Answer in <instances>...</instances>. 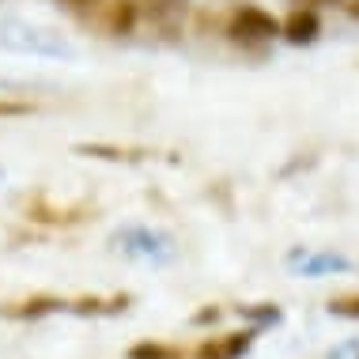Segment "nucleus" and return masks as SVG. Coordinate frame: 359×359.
I'll return each mask as SVG.
<instances>
[{
    "instance_id": "obj_11",
    "label": "nucleus",
    "mask_w": 359,
    "mask_h": 359,
    "mask_svg": "<svg viewBox=\"0 0 359 359\" xmlns=\"http://www.w3.org/2000/svg\"><path fill=\"white\" fill-rule=\"evenodd\" d=\"M329 314H341V318H359V295H344L329 303Z\"/></svg>"
},
{
    "instance_id": "obj_14",
    "label": "nucleus",
    "mask_w": 359,
    "mask_h": 359,
    "mask_svg": "<svg viewBox=\"0 0 359 359\" xmlns=\"http://www.w3.org/2000/svg\"><path fill=\"white\" fill-rule=\"evenodd\" d=\"M295 8H322V4H341V0H291Z\"/></svg>"
},
{
    "instance_id": "obj_1",
    "label": "nucleus",
    "mask_w": 359,
    "mask_h": 359,
    "mask_svg": "<svg viewBox=\"0 0 359 359\" xmlns=\"http://www.w3.org/2000/svg\"><path fill=\"white\" fill-rule=\"evenodd\" d=\"M227 34L235 38V42H269V38L280 34V19L269 15L265 8H238L235 15H231V27Z\"/></svg>"
},
{
    "instance_id": "obj_2",
    "label": "nucleus",
    "mask_w": 359,
    "mask_h": 359,
    "mask_svg": "<svg viewBox=\"0 0 359 359\" xmlns=\"http://www.w3.org/2000/svg\"><path fill=\"white\" fill-rule=\"evenodd\" d=\"M254 344V329L246 333H223V337H212L197 348V359H242Z\"/></svg>"
},
{
    "instance_id": "obj_3",
    "label": "nucleus",
    "mask_w": 359,
    "mask_h": 359,
    "mask_svg": "<svg viewBox=\"0 0 359 359\" xmlns=\"http://www.w3.org/2000/svg\"><path fill=\"white\" fill-rule=\"evenodd\" d=\"M318 31H322V23H318L314 8H295V12L280 23V34H284L291 46H310L318 38Z\"/></svg>"
},
{
    "instance_id": "obj_7",
    "label": "nucleus",
    "mask_w": 359,
    "mask_h": 359,
    "mask_svg": "<svg viewBox=\"0 0 359 359\" xmlns=\"http://www.w3.org/2000/svg\"><path fill=\"white\" fill-rule=\"evenodd\" d=\"M137 19H140L137 0H114L110 12H106V27H110V34H133Z\"/></svg>"
},
{
    "instance_id": "obj_12",
    "label": "nucleus",
    "mask_w": 359,
    "mask_h": 359,
    "mask_svg": "<svg viewBox=\"0 0 359 359\" xmlns=\"http://www.w3.org/2000/svg\"><path fill=\"white\" fill-rule=\"evenodd\" d=\"M238 314L254 318V322H280V310L276 306H238Z\"/></svg>"
},
{
    "instance_id": "obj_10",
    "label": "nucleus",
    "mask_w": 359,
    "mask_h": 359,
    "mask_svg": "<svg viewBox=\"0 0 359 359\" xmlns=\"http://www.w3.org/2000/svg\"><path fill=\"white\" fill-rule=\"evenodd\" d=\"M76 151L99 155V159H144L148 155V151H133V148H110V144H80Z\"/></svg>"
},
{
    "instance_id": "obj_9",
    "label": "nucleus",
    "mask_w": 359,
    "mask_h": 359,
    "mask_svg": "<svg viewBox=\"0 0 359 359\" xmlns=\"http://www.w3.org/2000/svg\"><path fill=\"white\" fill-rule=\"evenodd\" d=\"M129 359H186V352L170 344H155V341H144V344H133L129 348Z\"/></svg>"
},
{
    "instance_id": "obj_13",
    "label": "nucleus",
    "mask_w": 359,
    "mask_h": 359,
    "mask_svg": "<svg viewBox=\"0 0 359 359\" xmlns=\"http://www.w3.org/2000/svg\"><path fill=\"white\" fill-rule=\"evenodd\" d=\"M23 114H34L31 102H12V99H0V118H23Z\"/></svg>"
},
{
    "instance_id": "obj_16",
    "label": "nucleus",
    "mask_w": 359,
    "mask_h": 359,
    "mask_svg": "<svg viewBox=\"0 0 359 359\" xmlns=\"http://www.w3.org/2000/svg\"><path fill=\"white\" fill-rule=\"evenodd\" d=\"M61 4H69V8H87V4H95V0H61Z\"/></svg>"
},
{
    "instance_id": "obj_6",
    "label": "nucleus",
    "mask_w": 359,
    "mask_h": 359,
    "mask_svg": "<svg viewBox=\"0 0 359 359\" xmlns=\"http://www.w3.org/2000/svg\"><path fill=\"white\" fill-rule=\"evenodd\" d=\"M27 216L38 219V223H80L87 216V205H61V208H53V205H46V197H38L27 205Z\"/></svg>"
},
{
    "instance_id": "obj_5",
    "label": "nucleus",
    "mask_w": 359,
    "mask_h": 359,
    "mask_svg": "<svg viewBox=\"0 0 359 359\" xmlns=\"http://www.w3.org/2000/svg\"><path fill=\"white\" fill-rule=\"evenodd\" d=\"M186 4L189 0H140V15H148L155 27H163V31H174L178 19L186 15Z\"/></svg>"
},
{
    "instance_id": "obj_4",
    "label": "nucleus",
    "mask_w": 359,
    "mask_h": 359,
    "mask_svg": "<svg viewBox=\"0 0 359 359\" xmlns=\"http://www.w3.org/2000/svg\"><path fill=\"white\" fill-rule=\"evenodd\" d=\"M53 310H69L61 295H31L23 299V303H8L0 306V314L4 318H42V314H53Z\"/></svg>"
},
{
    "instance_id": "obj_15",
    "label": "nucleus",
    "mask_w": 359,
    "mask_h": 359,
    "mask_svg": "<svg viewBox=\"0 0 359 359\" xmlns=\"http://www.w3.org/2000/svg\"><path fill=\"white\" fill-rule=\"evenodd\" d=\"M216 318H219V310H201L197 322H216Z\"/></svg>"
},
{
    "instance_id": "obj_8",
    "label": "nucleus",
    "mask_w": 359,
    "mask_h": 359,
    "mask_svg": "<svg viewBox=\"0 0 359 359\" xmlns=\"http://www.w3.org/2000/svg\"><path fill=\"white\" fill-rule=\"evenodd\" d=\"M348 257L337 254H318V257H303V276H322V273H344Z\"/></svg>"
}]
</instances>
